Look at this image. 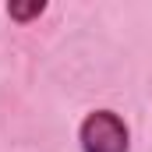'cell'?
<instances>
[{
  "mask_svg": "<svg viewBox=\"0 0 152 152\" xmlns=\"http://www.w3.org/2000/svg\"><path fill=\"white\" fill-rule=\"evenodd\" d=\"M78 142H81V152H127L131 149L127 124L113 110L88 113L81 120V127H78Z\"/></svg>",
  "mask_w": 152,
  "mask_h": 152,
  "instance_id": "obj_1",
  "label": "cell"
},
{
  "mask_svg": "<svg viewBox=\"0 0 152 152\" xmlns=\"http://www.w3.org/2000/svg\"><path fill=\"white\" fill-rule=\"evenodd\" d=\"M42 11H46V4H42V0H36V4H7V18H11V21H21V25L36 21Z\"/></svg>",
  "mask_w": 152,
  "mask_h": 152,
  "instance_id": "obj_2",
  "label": "cell"
}]
</instances>
